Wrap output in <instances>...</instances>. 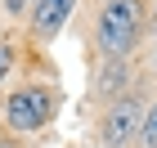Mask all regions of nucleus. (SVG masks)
<instances>
[{
  "label": "nucleus",
  "mask_w": 157,
  "mask_h": 148,
  "mask_svg": "<svg viewBox=\"0 0 157 148\" xmlns=\"http://www.w3.org/2000/svg\"><path fill=\"white\" fill-rule=\"evenodd\" d=\"M144 36V5L139 0H108L99 9V49L108 59H130Z\"/></svg>",
  "instance_id": "obj_1"
},
{
  "label": "nucleus",
  "mask_w": 157,
  "mask_h": 148,
  "mask_svg": "<svg viewBox=\"0 0 157 148\" xmlns=\"http://www.w3.org/2000/svg\"><path fill=\"white\" fill-rule=\"evenodd\" d=\"M49 117H54V94L40 90V85L13 90L9 103H5V121H9V130H18V135H32L40 126H49Z\"/></svg>",
  "instance_id": "obj_2"
},
{
  "label": "nucleus",
  "mask_w": 157,
  "mask_h": 148,
  "mask_svg": "<svg viewBox=\"0 0 157 148\" xmlns=\"http://www.w3.org/2000/svg\"><path fill=\"white\" fill-rule=\"evenodd\" d=\"M139 126H144V108L135 99H117L103 117V144L108 148H130L139 139Z\"/></svg>",
  "instance_id": "obj_3"
},
{
  "label": "nucleus",
  "mask_w": 157,
  "mask_h": 148,
  "mask_svg": "<svg viewBox=\"0 0 157 148\" xmlns=\"http://www.w3.org/2000/svg\"><path fill=\"white\" fill-rule=\"evenodd\" d=\"M72 5L76 0H32V27H36V36L54 40L67 27V18H72Z\"/></svg>",
  "instance_id": "obj_4"
},
{
  "label": "nucleus",
  "mask_w": 157,
  "mask_h": 148,
  "mask_svg": "<svg viewBox=\"0 0 157 148\" xmlns=\"http://www.w3.org/2000/svg\"><path fill=\"white\" fill-rule=\"evenodd\" d=\"M126 72H130V67H126V59H108V67H103V81H99V90H103V94H117V90L126 85Z\"/></svg>",
  "instance_id": "obj_5"
},
{
  "label": "nucleus",
  "mask_w": 157,
  "mask_h": 148,
  "mask_svg": "<svg viewBox=\"0 0 157 148\" xmlns=\"http://www.w3.org/2000/svg\"><path fill=\"white\" fill-rule=\"evenodd\" d=\"M139 144H144V148H157V103L144 112V126H139Z\"/></svg>",
  "instance_id": "obj_6"
},
{
  "label": "nucleus",
  "mask_w": 157,
  "mask_h": 148,
  "mask_svg": "<svg viewBox=\"0 0 157 148\" xmlns=\"http://www.w3.org/2000/svg\"><path fill=\"white\" fill-rule=\"evenodd\" d=\"M9 63H13V59H9V49L0 45V81H5V76H9Z\"/></svg>",
  "instance_id": "obj_7"
},
{
  "label": "nucleus",
  "mask_w": 157,
  "mask_h": 148,
  "mask_svg": "<svg viewBox=\"0 0 157 148\" xmlns=\"http://www.w3.org/2000/svg\"><path fill=\"white\" fill-rule=\"evenodd\" d=\"M27 5H32V0H5V9H9V13H23Z\"/></svg>",
  "instance_id": "obj_8"
},
{
  "label": "nucleus",
  "mask_w": 157,
  "mask_h": 148,
  "mask_svg": "<svg viewBox=\"0 0 157 148\" xmlns=\"http://www.w3.org/2000/svg\"><path fill=\"white\" fill-rule=\"evenodd\" d=\"M0 148H18V144H13V139H0Z\"/></svg>",
  "instance_id": "obj_9"
},
{
  "label": "nucleus",
  "mask_w": 157,
  "mask_h": 148,
  "mask_svg": "<svg viewBox=\"0 0 157 148\" xmlns=\"http://www.w3.org/2000/svg\"><path fill=\"white\" fill-rule=\"evenodd\" d=\"M153 63H157V40H153Z\"/></svg>",
  "instance_id": "obj_10"
}]
</instances>
